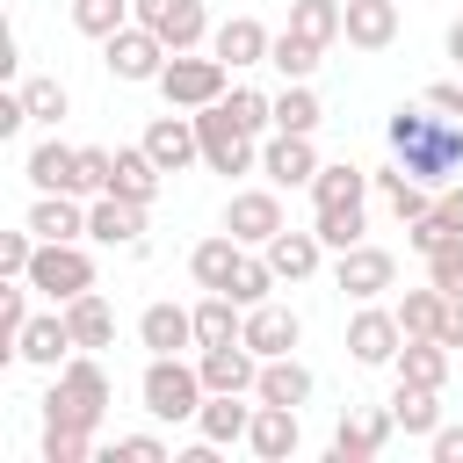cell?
Wrapping results in <instances>:
<instances>
[{"label":"cell","mask_w":463,"mask_h":463,"mask_svg":"<svg viewBox=\"0 0 463 463\" xmlns=\"http://www.w3.org/2000/svg\"><path fill=\"white\" fill-rule=\"evenodd\" d=\"M434 217H441L449 232H463V181H449V188L434 195Z\"/></svg>","instance_id":"obj_50"},{"label":"cell","mask_w":463,"mask_h":463,"mask_svg":"<svg viewBox=\"0 0 463 463\" xmlns=\"http://www.w3.org/2000/svg\"><path fill=\"white\" fill-rule=\"evenodd\" d=\"M239 260H246V246H239L232 232H217V239H203V246L188 253V275H195V289H232Z\"/></svg>","instance_id":"obj_27"},{"label":"cell","mask_w":463,"mask_h":463,"mask_svg":"<svg viewBox=\"0 0 463 463\" xmlns=\"http://www.w3.org/2000/svg\"><path fill=\"white\" fill-rule=\"evenodd\" d=\"M333 253H347V246H362V232H369V217H362V203H318V224H311Z\"/></svg>","instance_id":"obj_37"},{"label":"cell","mask_w":463,"mask_h":463,"mask_svg":"<svg viewBox=\"0 0 463 463\" xmlns=\"http://www.w3.org/2000/svg\"><path fill=\"white\" fill-rule=\"evenodd\" d=\"M166 58H174V51H166L145 22H123L116 36H101V65H109L116 80H130V87H137V80H159V72H166Z\"/></svg>","instance_id":"obj_7"},{"label":"cell","mask_w":463,"mask_h":463,"mask_svg":"<svg viewBox=\"0 0 463 463\" xmlns=\"http://www.w3.org/2000/svg\"><path fill=\"white\" fill-rule=\"evenodd\" d=\"M391 282H398V260H391L383 246H369V239H362V246H347V253H340V268H333V289H340V297H354V304H376Z\"/></svg>","instance_id":"obj_8"},{"label":"cell","mask_w":463,"mask_h":463,"mask_svg":"<svg viewBox=\"0 0 463 463\" xmlns=\"http://www.w3.org/2000/svg\"><path fill=\"white\" fill-rule=\"evenodd\" d=\"M116 456H130V463H166V441H159V434H123Z\"/></svg>","instance_id":"obj_49"},{"label":"cell","mask_w":463,"mask_h":463,"mask_svg":"<svg viewBox=\"0 0 463 463\" xmlns=\"http://www.w3.org/2000/svg\"><path fill=\"white\" fill-rule=\"evenodd\" d=\"M22 326H29V275L0 289V354H14V347H22Z\"/></svg>","instance_id":"obj_41"},{"label":"cell","mask_w":463,"mask_h":463,"mask_svg":"<svg viewBox=\"0 0 463 463\" xmlns=\"http://www.w3.org/2000/svg\"><path fill=\"white\" fill-rule=\"evenodd\" d=\"M369 166H354V159H333V166H318L311 174V203H362L369 195Z\"/></svg>","instance_id":"obj_35"},{"label":"cell","mask_w":463,"mask_h":463,"mask_svg":"<svg viewBox=\"0 0 463 463\" xmlns=\"http://www.w3.org/2000/svg\"><path fill=\"white\" fill-rule=\"evenodd\" d=\"M145 210H152V203L94 195V203H87V239H101V246H137V239H145Z\"/></svg>","instance_id":"obj_17"},{"label":"cell","mask_w":463,"mask_h":463,"mask_svg":"<svg viewBox=\"0 0 463 463\" xmlns=\"http://www.w3.org/2000/svg\"><path fill=\"white\" fill-rule=\"evenodd\" d=\"M318 94H311V80H289L282 94H275V130H297V137H311L318 130Z\"/></svg>","instance_id":"obj_36"},{"label":"cell","mask_w":463,"mask_h":463,"mask_svg":"<svg viewBox=\"0 0 463 463\" xmlns=\"http://www.w3.org/2000/svg\"><path fill=\"white\" fill-rule=\"evenodd\" d=\"M101 412H109V369L80 347L65 369H58V383H51V398H43V427H101Z\"/></svg>","instance_id":"obj_2"},{"label":"cell","mask_w":463,"mask_h":463,"mask_svg":"<svg viewBox=\"0 0 463 463\" xmlns=\"http://www.w3.org/2000/svg\"><path fill=\"white\" fill-rule=\"evenodd\" d=\"M210 51H217V58H224V65L239 72V65H268V51H275V36H268V29L253 22V14H232V22H224V29L210 36Z\"/></svg>","instance_id":"obj_22"},{"label":"cell","mask_w":463,"mask_h":463,"mask_svg":"<svg viewBox=\"0 0 463 463\" xmlns=\"http://www.w3.org/2000/svg\"><path fill=\"white\" fill-rule=\"evenodd\" d=\"M427 282H434V289H449V297H463V232H456V239H441V246L427 253Z\"/></svg>","instance_id":"obj_42"},{"label":"cell","mask_w":463,"mask_h":463,"mask_svg":"<svg viewBox=\"0 0 463 463\" xmlns=\"http://www.w3.org/2000/svg\"><path fill=\"white\" fill-rule=\"evenodd\" d=\"M239 340H246L260 362H275V354H289V347L304 340V318H297L289 304H275V297H268V304H253V311H246V333H239Z\"/></svg>","instance_id":"obj_13"},{"label":"cell","mask_w":463,"mask_h":463,"mask_svg":"<svg viewBox=\"0 0 463 463\" xmlns=\"http://www.w3.org/2000/svg\"><path fill=\"white\" fill-rule=\"evenodd\" d=\"M398 347H405V326H398V311H383V304H362V311L347 318V354H354L362 369H383V362H398Z\"/></svg>","instance_id":"obj_9"},{"label":"cell","mask_w":463,"mask_h":463,"mask_svg":"<svg viewBox=\"0 0 463 463\" xmlns=\"http://www.w3.org/2000/svg\"><path fill=\"white\" fill-rule=\"evenodd\" d=\"M224 80H232V65L210 51V58H195V51H174L166 58V72L152 80L159 94H166V109H210V101H224Z\"/></svg>","instance_id":"obj_5"},{"label":"cell","mask_w":463,"mask_h":463,"mask_svg":"<svg viewBox=\"0 0 463 463\" xmlns=\"http://www.w3.org/2000/svg\"><path fill=\"white\" fill-rule=\"evenodd\" d=\"M260 253L275 260V275H282V282H311V275H318V253H326V239H318V232H289V224H282V232H275Z\"/></svg>","instance_id":"obj_23"},{"label":"cell","mask_w":463,"mask_h":463,"mask_svg":"<svg viewBox=\"0 0 463 463\" xmlns=\"http://www.w3.org/2000/svg\"><path fill=\"white\" fill-rule=\"evenodd\" d=\"M123 22H137V0H72V29L80 36H116Z\"/></svg>","instance_id":"obj_40"},{"label":"cell","mask_w":463,"mask_h":463,"mask_svg":"<svg viewBox=\"0 0 463 463\" xmlns=\"http://www.w3.org/2000/svg\"><path fill=\"white\" fill-rule=\"evenodd\" d=\"M195 137H203V166H210V174H253V166H260V137L239 130V116H232L224 101L195 109Z\"/></svg>","instance_id":"obj_4"},{"label":"cell","mask_w":463,"mask_h":463,"mask_svg":"<svg viewBox=\"0 0 463 463\" xmlns=\"http://www.w3.org/2000/svg\"><path fill=\"white\" fill-rule=\"evenodd\" d=\"M65 326H72V347H87V354L116 340V311H109L101 289H80V297L65 304Z\"/></svg>","instance_id":"obj_28"},{"label":"cell","mask_w":463,"mask_h":463,"mask_svg":"<svg viewBox=\"0 0 463 463\" xmlns=\"http://www.w3.org/2000/svg\"><path fill=\"white\" fill-rule=\"evenodd\" d=\"M109 181H116V152H101V145H80V195L94 203V195H109Z\"/></svg>","instance_id":"obj_46"},{"label":"cell","mask_w":463,"mask_h":463,"mask_svg":"<svg viewBox=\"0 0 463 463\" xmlns=\"http://www.w3.org/2000/svg\"><path fill=\"white\" fill-rule=\"evenodd\" d=\"M441 318H449V289L427 282V289H405V297H398V326H405V333H434V340H441Z\"/></svg>","instance_id":"obj_38"},{"label":"cell","mask_w":463,"mask_h":463,"mask_svg":"<svg viewBox=\"0 0 463 463\" xmlns=\"http://www.w3.org/2000/svg\"><path fill=\"white\" fill-rule=\"evenodd\" d=\"M260 174H268L275 188H311V174H318V152H311V137H297V130H275V137L260 145Z\"/></svg>","instance_id":"obj_16"},{"label":"cell","mask_w":463,"mask_h":463,"mask_svg":"<svg viewBox=\"0 0 463 463\" xmlns=\"http://www.w3.org/2000/svg\"><path fill=\"white\" fill-rule=\"evenodd\" d=\"M441 239H456V232H449V224H441V217H434V210H427V217H420V224H405V246H412V253H434V246H441Z\"/></svg>","instance_id":"obj_48"},{"label":"cell","mask_w":463,"mask_h":463,"mask_svg":"<svg viewBox=\"0 0 463 463\" xmlns=\"http://www.w3.org/2000/svg\"><path fill=\"white\" fill-rule=\"evenodd\" d=\"M434 463H463V427H434Z\"/></svg>","instance_id":"obj_52"},{"label":"cell","mask_w":463,"mask_h":463,"mask_svg":"<svg viewBox=\"0 0 463 463\" xmlns=\"http://www.w3.org/2000/svg\"><path fill=\"white\" fill-rule=\"evenodd\" d=\"M137 398H145L152 420H195L203 398H210V383H203L195 362H181V354H152L145 376H137Z\"/></svg>","instance_id":"obj_3"},{"label":"cell","mask_w":463,"mask_h":463,"mask_svg":"<svg viewBox=\"0 0 463 463\" xmlns=\"http://www.w3.org/2000/svg\"><path fill=\"white\" fill-rule=\"evenodd\" d=\"M137 340H145L152 354H181V347H195V311H181V304H145Z\"/></svg>","instance_id":"obj_24"},{"label":"cell","mask_w":463,"mask_h":463,"mask_svg":"<svg viewBox=\"0 0 463 463\" xmlns=\"http://www.w3.org/2000/svg\"><path fill=\"white\" fill-rule=\"evenodd\" d=\"M318 58H326V43H311V36H297V29H282V36H275V51H268V65H275L282 80H311V72H318Z\"/></svg>","instance_id":"obj_39"},{"label":"cell","mask_w":463,"mask_h":463,"mask_svg":"<svg viewBox=\"0 0 463 463\" xmlns=\"http://www.w3.org/2000/svg\"><path fill=\"white\" fill-rule=\"evenodd\" d=\"M449 58H456V65H463V22H456V29H449Z\"/></svg>","instance_id":"obj_55"},{"label":"cell","mask_w":463,"mask_h":463,"mask_svg":"<svg viewBox=\"0 0 463 463\" xmlns=\"http://www.w3.org/2000/svg\"><path fill=\"white\" fill-rule=\"evenodd\" d=\"M239 398H246V391H210V398H203V412H195V434H203V441H217V449H224V441H246L253 405H239Z\"/></svg>","instance_id":"obj_25"},{"label":"cell","mask_w":463,"mask_h":463,"mask_svg":"<svg viewBox=\"0 0 463 463\" xmlns=\"http://www.w3.org/2000/svg\"><path fill=\"white\" fill-rule=\"evenodd\" d=\"M391 420H398L405 434L434 441V427H441V391H434V383H405V376H398V391H391Z\"/></svg>","instance_id":"obj_29"},{"label":"cell","mask_w":463,"mask_h":463,"mask_svg":"<svg viewBox=\"0 0 463 463\" xmlns=\"http://www.w3.org/2000/svg\"><path fill=\"white\" fill-rule=\"evenodd\" d=\"M224 109H232V116H239V130H253V137H260V130H275V101H268V94H253V87H232V94H224Z\"/></svg>","instance_id":"obj_44"},{"label":"cell","mask_w":463,"mask_h":463,"mask_svg":"<svg viewBox=\"0 0 463 463\" xmlns=\"http://www.w3.org/2000/svg\"><path fill=\"white\" fill-rule=\"evenodd\" d=\"M297 405H253V427H246V449L260 463H289L297 456Z\"/></svg>","instance_id":"obj_19"},{"label":"cell","mask_w":463,"mask_h":463,"mask_svg":"<svg viewBox=\"0 0 463 463\" xmlns=\"http://www.w3.org/2000/svg\"><path fill=\"white\" fill-rule=\"evenodd\" d=\"M29 289H43L51 304H72L80 289H94V253L80 239H43L29 260Z\"/></svg>","instance_id":"obj_6"},{"label":"cell","mask_w":463,"mask_h":463,"mask_svg":"<svg viewBox=\"0 0 463 463\" xmlns=\"http://www.w3.org/2000/svg\"><path fill=\"white\" fill-rule=\"evenodd\" d=\"M354 51H391L398 43V0H347V29Z\"/></svg>","instance_id":"obj_21"},{"label":"cell","mask_w":463,"mask_h":463,"mask_svg":"<svg viewBox=\"0 0 463 463\" xmlns=\"http://www.w3.org/2000/svg\"><path fill=\"white\" fill-rule=\"evenodd\" d=\"M22 101H29V123H65V109H72V94L58 80H29Z\"/></svg>","instance_id":"obj_43"},{"label":"cell","mask_w":463,"mask_h":463,"mask_svg":"<svg viewBox=\"0 0 463 463\" xmlns=\"http://www.w3.org/2000/svg\"><path fill=\"white\" fill-rule=\"evenodd\" d=\"M166 174H188L195 159H203V137H195V116H152V130L137 137Z\"/></svg>","instance_id":"obj_15"},{"label":"cell","mask_w":463,"mask_h":463,"mask_svg":"<svg viewBox=\"0 0 463 463\" xmlns=\"http://www.w3.org/2000/svg\"><path fill=\"white\" fill-rule=\"evenodd\" d=\"M137 22L166 43V51H195L203 36H210V14H203V0H137Z\"/></svg>","instance_id":"obj_10"},{"label":"cell","mask_w":463,"mask_h":463,"mask_svg":"<svg viewBox=\"0 0 463 463\" xmlns=\"http://www.w3.org/2000/svg\"><path fill=\"white\" fill-rule=\"evenodd\" d=\"M427 109H441V116H463V87H456V80H434V87H427Z\"/></svg>","instance_id":"obj_51"},{"label":"cell","mask_w":463,"mask_h":463,"mask_svg":"<svg viewBox=\"0 0 463 463\" xmlns=\"http://www.w3.org/2000/svg\"><path fill=\"white\" fill-rule=\"evenodd\" d=\"M441 340L463 347V297H449V318H441Z\"/></svg>","instance_id":"obj_54"},{"label":"cell","mask_w":463,"mask_h":463,"mask_svg":"<svg viewBox=\"0 0 463 463\" xmlns=\"http://www.w3.org/2000/svg\"><path fill=\"white\" fill-rule=\"evenodd\" d=\"M398 376L405 383H449V340H434V333H405V347H398Z\"/></svg>","instance_id":"obj_30"},{"label":"cell","mask_w":463,"mask_h":463,"mask_svg":"<svg viewBox=\"0 0 463 463\" xmlns=\"http://www.w3.org/2000/svg\"><path fill=\"white\" fill-rule=\"evenodd\" d=\"M391 434H398L391 405H362V412H347V420L333 427V463H369V456H383Z\"/></svg>","instance_id":"obj_12"},{"label":"cell","mask_w":463,"mask_h":463,"mask_svg":"<svg viewBox=\"0 0 463 463\" xmlns=\"http://www.w3.org/2000/svg\"><path fill=\"white\" fill-rule=\"evenodd\" d=\"M36 246H43V239H36L29 224H22V232H0V275H7V282H22V275H29V260H36Z\"/></svg>","instance_id":"obj_47"},{"label":"cell","mask_w":463,"mask_h":463,"mask_svg":"<svg viewBox=\"0 0 463 463\" xmlns=\"http://www.w3.org/2000/svg\"><path fill=\"white\" fill-rule=\"evenodd\" d=\"M224 232H232L239 246H268V239L282 232V195H275V188H239V195L224 203Z\"/></svg>","instance_id":"obj_11"},{"label":"cell","mask_w":463,"mask_h":463,"mask_svg":"<svg viewBox=\"0 0 463 463\" xmlns=\"http://www.w3.org/2000/svg\"><path fill=\"white\" fill-rule=\"evenodd\" d=\"M383 137H391V152H398V166L412 174V181H427V188H449V174H463V123L456 116H427V109H398L391 123H383Z\"/></svg>","instance_id":"obj_1"},{"label":"cell","mask_w":463,"mask_h":463,"mask_svg":"<svg viewBox=\"0 0 463 463\" xmlns=\"http://www.w3.org/2000/svg\"><path fill=\"white\" fill-rule=\"evenodd\" d=\"M29 232H36V239H80V232H87V195H36Z\"/></svg>","instance_id":"obj_33"},{"label":"cell","mask_w":463,"mask_h":463,"mask_svg":"<svg viewBox=\"0 0 463 463\" xmlns=\"http://www.w3.org/2000/svg\"><path fill=\"white\" fill-rule=\"evenodd\" d=\"M289 29L333 51V43H340V29H347V0H289Z\"/></svg>","instance_id":"obj_34"},{"label":"cell","mask_w":463,"mask_h":463,"mask_svg":"<svg viewBox=\"0 0 463 463\" xmlns=\"http://www.w3.org/2000/svg\"><path fill=\"white\" fill-rule=\"evenodd\" d=\"M22 174L36 181V195H80V145L43 137V145L29 152V166H22Z\"/></svg>","instance_id":"obj_20"},{"label":"cell","mask_w":463,"mask_h":463,"mask_svg":"<svg viewBox=\"0 0 463 463\" xmlns=\"http://www.w3.org/2000/svg\"><path fill=\"white\" fill-rule=\"evenodd\" d=\"M87 456H94L87 427H43V463H87Z\"/></svg>","instance_id":"obj_45"},{"label":"cell","mask_w":463,"mask_h":463,"mask_svg":"<svg viewBox=\"0 0 463 463\" xmlns=\"http://www.w3.org/2000/svg\"><path fill=\"white\" fill-rule=\"evenodd\" d=\"M159 181H166V166H159L145 145H116V181H109V195L152 203V195H159Z\"/></svg>","instance_id":"obj_26"},{"label":"cell","mask_w":463,"mask_h":463,"mask_svg":"<svg viewBox=\"0 0 463 463\" xmlns=\"http://www.w3.org/2000/svg\"><path fill=\"white\" fill-rule=\"evenodd\" d=\"M253 398H260V405H304V398H311V369H304L297 354H275V362H260Z\"/></svg>","instance_id":"obj_31"},{"label":"cell","mask_w":463,"mask_h":463,"mask_svg":"<svg viewBox=\"0 0 463 463\" xmlns=\"http://www.w3.org/2000/svg\"><path fill=\"white\" fill-rule=\"evenodd\" d=\"M72 354H80V347H72V326H65V304L22 326V347H14V362H36V369H65Z\"/></svg>","instance_id":"obj_18"},{"label":"cell","mask_w":463,"mask_h":463,"mask_svg":"<svg viewBox=\"0 0 463 463\" xmlns=\"http://www.w3.org/2000/svg\"><path fill=\"white\" fill-rule=\"evenodd\" d=\"M22 123H29V101L22 94H0V137H14Z\"/></svg>","instance_id":"obj_53"},{"label":"cell","mask_w":463,"mask_h":463,"mask_svg":"<svg viewBox=\"0 0 463 463\" xmlns=\"http://www.w3.org/2000/svg\"><path fill=\"white\" fill-rule=\"evenodd\" d=\"M195 369L210 391H253L260 383V354L246 340H217V347H195Z\"/></svg>","instance_id":"obj_14"},{"label":"cell","mask_w":463,"mask_h":463,"mask_svg":"<svg viewBox=\"0 0 463 463\" xmlns=\"http://www.w3.org/2000/svg\"><path fill=\"white\" fill-rule=\"evenodd\" d=\"M376 188H383V203H391V217H398V224H420V217L434 210V195H441V188L412 181L405 166H383V174H376Z\"/></svg>","instance_id":"obj_32"}]
</instances>
